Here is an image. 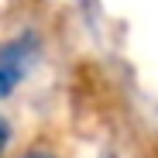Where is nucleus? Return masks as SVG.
Wrapping results in <instances>:
<instances>
[{
  "label": "nucleus",
  "mask_w": 158,
  "mask_h": 158,
  "mask_svg": "<svg viewBox=\"0 0 158 158\" xmlns=\"http://www.w3.org/2000/svg\"><path fill=\"white\" fill-rule=\"evenodd\" d=\"M38 55H41V38L35 31H21L0 45V100L17 93V86L38 65Z\"/></svg>",
  "instance_id": "nucleus-1"
},
{
  "label": "nucleus",
  "mask_w": 158,
  "mask_h": 158,
  "mask_svg": "<svg viewBox=\"0 0 158 158\" xmlns=\"http://www.w3.org/2000/svg\"><path fill=\"white\" fill-rule=\"evenodd\" d=\"M7 144H10V124L0 117V155H4V148H7Z\"/></svg>",
  "instance_id": "nucleus-3"
},
{
  "label": "nucleus",
  "mask_w": 158,
  "mask_h": 158,
  "mask_svg": "<svg viewBox=\"0 0 158 158\" xmlns=\"http://www.w3.org/2000/svg\"><path fill=\"white\" fill-rule=\"evenodd\" d=\"M17 158H59V155L48 151V148H31V151H24V155H17Z\"/></svg>",
  "instance_id": "nucleus-2"
}]
</instances>
